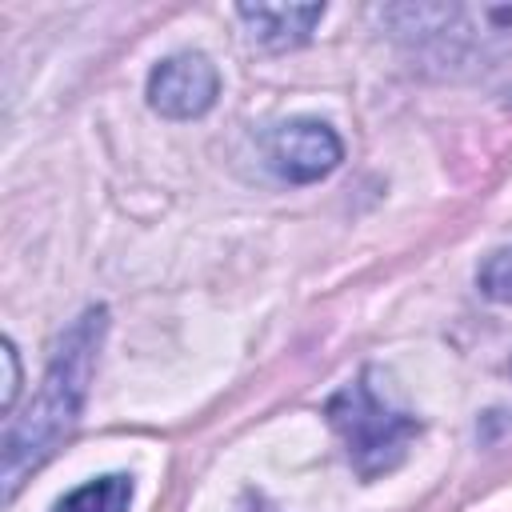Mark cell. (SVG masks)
I'll return each mask as SVG.
<instances>
[{
    "mask_svg": "<svg viewBox=\"0 0 512 512\" xmlns=\"http://www.w3.org/2000/svg\"><path fill=\"white\" fill-rule=\"evenodd\" d=\"M344 148L336 132L320 120H284L268 132V164L280 180L292 184H312L328 176L340 164Z\"/></svg>",
    "mask_w": 512,
    "mask_h": 512,
    "instance_id": "cell-5",
    "label": "cell"
},
{
    "mask_svg": "<svg viewBox=\"0 0 512 512\" xmlns=\"http://www.w3.org/2000/svg\"><path fill=\"white\" fill-rule=\"evenodd\" d=\"M104 324H108V312L88 308L60 336L36 400L24 408V416H16L8 424V432H4V496L8 500L16 496L24 476L36 472L72 436V428L80 420V408H84V396H88V380H92V368H96Z\"/></svg>",
    "mask_w": 512,
    "mask_h": 512,
    "instance_id": "cell-1",
    "label": "cell"
},
{
    "mask_svg": "<svg viewBox=\"0 0 512 512\" xmlns=\"http://www.w3.org/2000/svg\"><path fill=\"white\" fill-rule=\"evenodd\" d=\"M220 92V72L200 52H176L160 60L148 76V104L168 120H192L212 108Z\"/></svg>",
    "mask_w": 512,
    "mask_h": 512,
    "instance_id": "cell-4",
    "label": "cell"
},
{
    "mask_svg": "<svg viewBox=\"0 0 512 512\" xmlns=\"http://www.w3.org/2000/svg\"><path fill=\"white\" fill-rule=\"evenodd\" d=\"M0 356H4V412H12L16 392H20V356H16V344L4 340Z\"/></svg>",
    "mask_w": 512,
    "mask_h": 512,
    "instance_id": "cell-9",
    "label": "cell"
},
{
    "mask_svg": "<svg viewBox=\"0 0 512 512\" xmlns=\"http://www.w3.org/2000/svg\"><path fill=\"white\" fill-rule=\"evenodd\" d=\"M132 504V476L124 472H112V476H100L76 492H68L56 512H128Z\"/></svg>",
    "mask_w": 512,
    "mask_h": 512,
    "instance_id": "cell-7",
    "label": "cell"
},
{
    "mask_svg": "<svg viewBox=\"0 0 512 512\" xmlns=\"http://www.w3.org/2000/svg\"><path fill=\"white\" fill-rule=\"evenodd\" d=\"M328 424L336 428L344 452H348V464L360 480H376L384 472H392L404 456H408V444L416 440L420 432V420L392 408L372 384L368 376L344 384L328 408H324Z\"/></svg>",
    "mask_w": 512,
    "mask_h": 512,
    "instance_id": "cell-3",
    "label": "cell"
},
{
    "mask_svg": "<svg viewBox=\"0 0 512 512\" xmlns=\"http://www.w3.org/2000/svg\"><path fill=\"white\" fill-rule=\"evenodd\" d=\"M236 16L248 24L252 40H260L272 52H284L312 36V28L324 16V4H240Z\"/></svg>",
    "mask_w": 512,
    "mask_h": 512,
    "instance_id": "cell-6",
    "label": "cell"
},
{
    "mask_svg": "<svg viewBox=\"0 0 512 512\" xmlns=\"http://www.w3.org/2000/svg\"><path fill=\"white\" fill-rule=\"evenodd\" d=\"M384 20L436 72H488L512 64V4H400Z\"/></svg>",
    "mask_w": 512,
    "mask_h": 512,
    "instance_id": "cell-2",
    "label": "cell"
},
{
    "mask_svg": "<svg viewBox=\"0 0 512 512\" xmlns=\"http://www.w3.org/2000/svg\"><path fill=\"white\" fill-rule=\"evenodd\" d=\"M476 284L488 300H500V304H512V248H500L492 252L480 272H476Z\"/></svg>",
    "mask_w": 512,
    "mask_h": 512,
    "instance_id": "cell-8",
    "label": "cell"
}]
</instances>
